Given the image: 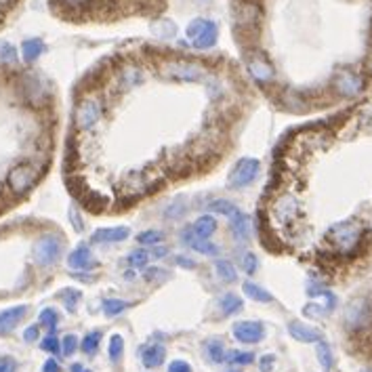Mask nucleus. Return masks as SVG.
I'll return each mask as SVG.
<instances>
[{"mask_svg":"<svg viewBox=\"0 0 372 372\" xmlns=\"http://www.w3.org/2000/svg\"><path fill=\"white\" fill-rule=\"evenodd\" d=\"M225 362L229 364H236V366H248L255 362V353L251 351H240V349H231V351H225Z\"/></svg>","mask_w":372,"mask_h":372,"instance_id":"28","label":"nucleus"},{"mask_svg":"<svg viewBox=\"0 0 372 372\" xmlns=\"http://www.w3.org/2000/svg\"><path fill=\"white\" fill-rule=\"evenodd\" d=\"M189 227H192L196 240H211V236L217 231V219H215V215H202Z\"/></svg>","mask_w":372,"mask_h":372,"instance_id":"16","label":"nucleus"},{"mask_svg":"<svg viewBox=\"0 0 372 372\" xmlns=\"http://www.w3.org/2000/svg\"><path fill=\"white\" fill-rule=\"evenodd\" d=\"M259 171H261V162L257 158H240L236 164H234V169L229 171V185L231 187H246V185H251L255 183V179L259 177Z\"/></svg>","mask_w":372,"mask_h":372,"instance_id":"6","label":"nucleus"},{"mask_svg":"<svg viewBox=\"0 0 372 372\" xmlns=\"http://www.w3.org/2000/svg\"><path fill=\"white\" fill-rule=\"evenodd\" d=\"M131 236V229L127 225H118V227H99L93 231L91 242L95 244H118L124 242Z\"/></svg>","mask_w":372,"mask_h":372,"instance_id":"13","label":"nucleus"},{"mask_svg":"<svg viewBox=\"0 0 372 372\" xmlns=\"http://www.w3.org/2000/svg\"><path fill=\"white\" fill-rule=\"evenodd\" d=\"M70 217H72V225H74L76 231H82V229H85V223H82V219H80V215H78L76 209L70 211Z\"/></svg>","mask_w":372,"mask_h":372,"instance_id":"50","label":"nucleus"},{"mask_svg":"<svg viewBox=\"0 0 372 372\" xmlns=\"http://www.w3.org/2000/svg\"><path fill=\"white\" fill-rule=\"evenodd\" d=\"M185 209H187L185 204H181V202H173V204L169 206V209L164 211V217L171 219V221H173V219H179V217H183Z\"/></svg>","mask_w":372,"mask_h":372,"instance_id":"43","label":"nucleus"},{"mask_svg":"<svg viewBox=\"0 0 372 372\" xmlns=\"http://www.w3.org/2000/svg\"><path fill=\"white\" fill-rule=\"evenodd\" d=\"M25 316H28V305H15V307L0 311V337L13 333V330L23 322Z\"/></svg>","mask_w":372,"mask_h":372,"instance_id":"12","label":"nucleus"},{"mask_svg":"<svg viewBox=\"0 0 372 372\" xmlns=\"http://www.w3.org/2000/svg\"><path fill=\"white\" fill-rule=\"evenodd\" d=\"M234 339L246 345H255L265 339V326L255 320H244L234 324Z\"/></svg>","mask_w":372,"mask_h":372,"instance_id":"9","label":"nucleus"},{"mask_svg":"<svg viewBox=\"0 0 372 372\" xmlns=\"http://www.w3.org/2000/svg\"><path fill=\"white\" fill-rule=\"evenodd\" d=\"M276 366V355H271V353H267V355H263L261 360H259V368H261V372H271V368Z\"/></svg>","mask_w":372,"mask_h":372,"instance_id":"45","label":"nucleus"},{"mask_svg":"<svg viewBox=\"0 0 372 372\" xmlns=\"http://www.w3.org/2000/svg\"><path fill=\"white\" fill-rule=\"evenodd\" d=\"M177 263H179V265H183V267H189V269H192V267H196V261H189V259H183V257H179V259H177Z\"/></svg>","mask_w":372,"mask_h":372,"instance_id":"53","label":"nucleus"},{"mask_svg":"<svg viewBox=\"0 0 372 372\" xmlns=\"http://www.w3.org/2000/svg\"><path fill=\"white\" fill-rule=\"evenodd\" d=\"M11 3H13V0H0V13H3V11H5Z\"/></svg>","mask_w":372,"mask_h":372,"instance_id":"55","label":"nucleus"},{"mask_svg":"<svg viewBox=\"0 0 372 372\" xmlns=\"http://www.w3.org/2000/svg\"><path fill=\"white\" fill-rule=\"evenodd\" d=\"M242 291H244V295L248 299H253L257 303H271L273 301V295L267 291V288H263V286H259L255 282H244L242 284Z\"/></svg>","mask_w":372,"mask_h":372,"instance_id":"20","label":"nucleus"},{"mask_svg":"<svg viewBox=\"0 0 372 372\" xmlns=\"http://www.w3.org/2000/svg\"><path fill=\"white\" fill-rule=\"evenodd\" d=\"M99 343H101V333H99V330H93V333H89L85 339H82L80 349L85 351L87 355H95L97 349H99Z\"/></svg>","mask_w":372,"mask_h":372,"instance_id":"30","label":"nucleus"},{"mask_svg":"<svg viewBox=\"0 0 372 372\" xmlns=\"http://www.w3.org/2000/svg\"><path fill=\"white\" fill-rule=\"evenodd\" d=\"M288 333H291L293 339H297L301 343H318V341H322L320 330H316V328H311V326H307V324H303L299 320H293L291 324H288Z\"/></svg>","mask_w":372,"mask_h":372,"instance_id":"15","label":"nucleus"},{"mask_svg":"<svg viewBox=\"0 0 372 372\" xmlns=\"http://www.w3.org/2000/svg\"><path fill=\"white\" fill-rule=\"evenodd\" d=\"M40 349H45V351H49V353H53V355H59L61 343H59V339L55 337V333H49L43 341H40Z\"/></svg>","mask_w":372,"mask_h":372,"instance_id":"39","label":"nucleus"},{"mask_svg":"<svg viewBox=\"0 0 372 372\" xmlns=\"http://www.w3.org/2000/svg\"><path fill=\"white\" fill-rule=\"evenodd\" d=\"M45 51H47V47H45V43L40 38H28V40H23V45H21V57L28 63H34L36 59H40Z\"/></svg>","mask_w":372,"mask_h":372,"instance_id":"18","label":"nucleus"},{"mask_svg":"<svg viewBox=\"0 0 372 372\" xmlns=\"http://www.w3.org/2000/svg\"><path fill=\"white\" fill-rule=\"evenodd\" d=\"M160 74L164 78L179 80V82H200L206 78L209 70L194 59H169L160 65Z\"/></svg>","mask_w":372,"mask_h":372,"instance_id":"1","label":"nucleus"},{"mask_svg":"<svg viewBox=\"0 0 372 372\" xmlns=\"http://www.w3.org/2000/svg\"><path fill=\"white\" fill-rule=\"evenodd\" d=\"M215 269H217V278L221 282H225V284H231V282L238 280V271H236V267H234V263L229 259H219L215 263Z\"/></svg>","mask_w":372,"mask_h":372,"instance_id":"24","label":"nucleus"},{"mask_svg":"<svg viewBox=\"0 0 372 372\" xmlns=\"http://www.w3.org/2000/svg\"><path fill=\"white\" fill-rule=\"evenodd\" d=\"M240 267H242V271L248 273V276L257 273V269H259V259H257V255H253V253H244V255L240 257Z\"/></svg>","mask_w":372,"mask_h":372,"instance_id":"37","label":"nucleus"},{"mask_svg":"<svg viewBox=\"0 0 372 372\" xmlns=\"http://www.w3.org/2000/svg\"><path fill=\"white\" fill-rule=\"evenodd\" d=\"M169 255V248L167 246H156V251L154 253H149V257H156V259H164V257H167Z\"/></svg>","mask_w":372,"mask_h":372,"instance_id":"52","label":"nucleus"},{"mask_svg":"<svg viewBox=\"0 0 372 372\" xmlns=\"http://www.w3.org/2000/svg\"><path fill=\"white\" fill-rule=\"evenodd\" d=\"M229 229H231V236L240 242L251 238V221H248V217L242 211H238L234 217H229Z\"/></svg>","mask_w":372,"mask_h":372,"instance_id":"17","label":"nucleus"},{"mask_svg":"<svg viewBox=\"0 0 372 372\" xmlns=\"http://www.w3.org/2000/svg\"><path fill=\"white\" fill-rule=\"evenodd\" d=\"M204 353H206V358H209L211 362H215V364L225 362V347H223L221 341H209V343H204Z\"/></svg>","mask_w":372,"mask_h":372,"instance_id":"26","label":"nucleus"},{"mask_svg":"<svg viewBox=\"0 0 372 372\" xmlns=\"http://www.w3.org/2000/svg\"><path fill=\"white\" fill-rule=\"evenodd\" d=\"M57 3L68 9H82V7H87L91 0H57Z\"/></svg>","mask_w":372,"mask_h":372,"instance_id":"46","label":"nucleus"},{"mask_svg":"<svg viewBox=\"0 0 372 372\" xmlns=\"http://www.w3.org/2000/svg\"><path fill=\"white\" fill-rule=\"evenodd\" d=\"M78 347H80V343H78V337H76V335H65V337L61 339V351H63L65 358L74 355Z\"/></svg>","mask_w":372,"mask_h":372,"instance_id":"41","label":"nucleus"},{"mask_svg":"<svg viewBox=\"0 0 372 372\" xmlns=\"http://www.w3.org/2000/svg\"><path fill=\"white\" fill-rule=\"evenodd\" d=\"M120 78H122V85H127V87H135L139 85V82L143 80V72L139 68H122L120 72Z\"/></svg>","mask_w":372,"mask_h":372,"instance_id":"33","label":"nucleus"},{"mask_svg":"<svg viewBox=\"0 0 372 372\" xmlns=\"http://www.w3.org/2000/svg\"><path fill=\"white\" fill-rule=\"evenodd\" d=\"M189 248H194L196 253L209 255V257H217V255H219V246H217L213 240H194V242L189 244Z\"/></svg>","mask_w":372,"mask_h":372,"instance_id":"31","label":"nucleus"},{"mask_svg":"<svg viewBox=\"0 0 372 372\" xmlns=\"http://www.w3.org/2000/svg\"><path fill=\"white\" fill-rule=\"evenodd\" d=\"M297 211H299V204H297V200L293 198V196H282L278 202H276V215L282 219V221H293L295 219V215H297Z\"/></svg>","mask_w":372,"mask_h":372,"instance_id":"19","label":"nucleus"},{"mask_svg":"<svg viewBox=\"0 0 372 372\" xmlns=\"http://www.w3.org/2000/svg\"><path fill=\"white\" fill-rule=\"evenodd\" d=\"M107 355H110V360L116 364V362H120V358L124 355V339L120 337V335H112L110 337V343H107Z\"/></svg>","mask_w":372,"mask_h":372,"instance_id":"32","label":"nucleus"},{"mask_svg":"<svg viewBox=\"0 0 372 372\" xmlns=\"http://www.w3.org/2000/svg\"><path fill=\"white\" fill-rule=\"evenodd\" d=\"M217 305H219V311L223 313V316H234V313H238L240 309H242V299L238 297V295H234V293H225L219 301H217Z\"/></svg>","mask_w":372,"mask_h":372,"instance_id":"22","label":"nucleus"},{"mask_svg":"<svg viewBox=\"0 0 372 372\" xmlns=\"http://www.w3.org/2000/svg\"><path fill=\"white\" fill-rule=\"evenodd\" d=\"M206 209H209L211 213H215V215H223V217H234L240 209L236 204H231L229 200H221V198H217V200H211L209 204H206Z\"/></svg>","mask_w":372,"mask_h":372,"instance_id":"23","label":"nucleus"},{"mask_svg":"<svg viewBox=\"0 0 372 372\" xmlns=\"http://www.w3.org/2000/svg\"><path fill=\"white\" fill-rule=\"evenodd\" d=\"M362 372H372V368H368V370H362Z\"/></svg>","mask_w":372,"mask_h":372,"instance_id":"56","label":"nucleus"},{"mask_svg":"<svg viewBox=\"0 0 372 372\" xmlns=\"http://www.w3.org/2000/svg\"><path fill=\"white\" fill-rule=\"evenodd\" d=\"M80 297H82L80 291H74V288H65V291L61 293V301L68 307V311H76V305H78Z\"/></svg>","mask_w":372,"mask_h":372,"instance_id":"38","label":"nucleus"},{"mask_svg":"<svg viewBox=\"0 0 372 372\" xmlns=\"http://www.w3.org/2000/svg\"><path fill=\"white\" fill-rule=\"evenodd\" d=\"M227 372H238V370H227Z\"/></svg>","mask_w":372,"mask_h":372,"instance_id":"57","label":"nucleus"},{"mask_svg":"<svg viewBox=\"0 0 372 372\" xmlns=\"http://www.w3.org/2000/svg\"><path fill=\"white\" fill-rule=\"evenodd\" d=\"M0 372H17V362L9 355H0Z\"/></svg>","mask_w":372,"mask_h":372,"instance_id":"44","label":"nucleus"},{"mask_svg":"<svg viewBox=\"0 0 372 372\" xmlns=\"http://www.w3.org/2000/svg\"><path fill=\"white\" fill-rule=\"evenodd\" d=\"M61 255H63V240L57 234H43L40 238H36L32 246V257L40 267L55 265L61 259Z\"/></svg>","mask_w":372,"mask_h":372,"instance_id":"2","label":"nucleus"},{"mask_svg":"<svg viewBox=\"0 0 372 372\" xmlns=\"http://www.w3.org/2000/svg\"><path fill=\"white\" fill-rule=\"evenodd\" d=\"M95 265V259H93V253L87 244H80L76 246L74 251L68 255V267L74 269V271H82V269H91Z\"/></svg>","mask_w":372,"mask_h":372,"instance_id":"14","label":"nucleus"},{"mask_svg":"<svg viewBox=\"0 0 372 372\" xmlns=\"http://www.w3.org/2000/svg\"><path fill=\"white\" fill-rule=\"evenodd\" d=\"M38 322H40V326H45L49 333H55L57 326H59V313H57V309H53V307L43 309V311H40V316H38Z\"/></svg>","mask_w":372,"mask_h":372,"instance_id":"25","label":"nucleus"},{"mask_svg":"<svg viewBox=\"0 0 372 372\" xmlns=\"http://www.w3.org/2000/svg\"><path fill=\"white\" fill-rule=\"evenodd\" d=\"M72 372H91V370H89V368H85L82 364H74V366H72Z\"/></svg>","mask_w":372,"mask_h":372,"instance_id":"54","label":"nucleus"},{"mask_svg":"<svg viewBox=\"0 0 372 372\" xmlns=\"http://www.w3.org/2000/svg\"><path fill=\"white\" fill-rule=\"evenodd\" d=\"M372 318V307L366 299H353L345 309V326L351 330H360L368 326Z\"/></svg>","mask_w":372,"mask_h":372,"instance_id":"10","label":"nucleus"},{"mask_svg":"<svg viewBox=\"0 0 372 372\" xmlns=\"http://www.w3.org/2000/svg\"><path fill=\"white\" fill-rule=\"evenodd\" d=\"M303 313L309 316V318H324L326 313H330V309H328L326 305H322V303H309V305L303 309Z\"/></svg>","mask_w":372,"mask_h":372,"instance_id":"42","label":"nucleus"},{"mask_svg":"<svg viewBox=\"0 0 372 372\" xmlns=\"http://www.w3.org/2000/svg\"><path fill=\"white\" fill-rule=\"evenodd\" d=\"M17 61V49L11 45V43H5V40H0V63L3 65H11Z\"/></svg>","mask_w":372,"mask_h":372,"instance_id":"35","label":"nucleus"},{"mask_svg":"<svg viewBox=\"0 0 372 372\" xmlns=\"http://www.w3.org/2000/svg\"><path fill=\"white\" fill-rule=\"evenodd\" d=\"M127 261H129L131 267L143 269V267L147 265V261H149V253H145V251H133V253L127 257Z\"/></svg>","mask_w":372,"mask_h":372,"instance_id":"40","label":"nucleus"},{"mask_svg":"<svg viewBox=\"0 0 372 372\" xmlns=\"http://www.w3.org/2000/svg\"><path fill=\"white\" fill-rule=\"evenodd\" d=\"M162 278H167V273H164V269H160V267H152V269L145 271V280H149V282H156V280H162Z\"/></svg>","mask_w":372,"mask_h":372,"instance_id":"49","label":"nucleus"},{"mask_svg":"<svg viewBox=\"0 0 372 372\" xmlns=\"http://www.w3.org/2000/svg\"><path fill=\"white\" fill-rule=\"evenodd\" d=\"M129 305H131V303L122 301V299H107V301H103V313H105L107 318H114V316L122 313Z\"/></svg>","mask_w":372,"mask_h":372,"instance_id":"36","label":"nucleus"},{"mask_svg":"<svg viewBox=\"0 0 372 372\" xmlns=\"http://www.w3.org/2000/svg\"><path fill=\"white\" fill-rule=\"evenodd\" d=\"M246 72L251 74V78L255 82H259V85H267V82H271L276 76L273 65L261 53H251L246 57Z\"/></svg>","mask_w":372,"mask_h":372,"instance_id":"11","label":"nucleus"},{"mask_svg":"<svg viewBox=\"0 0 372 372\" xmlns=\"http://www.w3.org/2000/svg\"><path fill=\"white\" fill-rule=\"evenodd\" d=\"M333 87H335V91H337L341 97H355V95H360L362 89H364V78H362L358 72H353V70L343 68V70H339V72L335 74Z\"/></svg>","mask_w":372,"mask_h":372,"instance_id":"8","label":"nucleus"},{"mask_svg":"<svg viewBox=\"0 0 372 372\" xmlns=\"http://www.w3.org/2000/svg\"><path fill=\"white\" fill-rule=\"evenodd\" d=\"M187 38L196 49H213L219 38V28L211 19H194L187 25Z\"/></svg>","mask_w":372,"mask_h":372,"instance_id":"5","label":"nucleus"},{"mask_svg":"<svg viewBox=\"0 0 372 372\" xmlns=\"http://www.w3.org/2000/svg\"><path fill=\"white\" fill-rule=\"evenodd\" d=\"M164 358H167V349H164L162 345H149L141 351V360H143V366L145 368H158Z\"/></svg>","mask_w":372,"mask_h":372,"instance_id":"21","label":"nucleus"},{"mask_svg":"<svg viewBox=\"0 0 372 372\" xmlns=\"http://www.w3.org/2000/svg\"><path fill=\"white\" fill-rule=\"evenodd\" d=\"M164 240V234L160 229H145L137 236V242L141 246H158Z\"/></svg>","mask_w":372,"mask_h":372,"instance_id":"34","label":"nucleus"},{"mask_svg":"<svg viewBox=\"0 0 372 372\" xmlns=\"http://www.w3.org/2000/svg\"><path fill=\"white\" fill-rule=\"evenodd\" d=\"M101 120V105L97 99L93 97H85L82 101H78L76 112H74V124L78 131H91L95 129Z\"/></svg>","mask_w":372,"mask_h":372,"instance_id":"7","label":"nucleus"},{"mask_svg":"<svg viewBox=\"0 0 372 372\" xmlns=\"http://www.w3.org/2000/svg\"><path fill=\"white\" fill-rule=\"evenodd\" d=\"M23 339H25L28 343H34V341H38V339H40V326H30V328H25Z\"/></svg>","mask_w":372,"mask_h":372,"instance_id":"48","label":"nucleus"},{"mask_svg":"<svg viewBox=\"0 0 372 372\" xmlns=\"http://www.w3.org/2000/svg\"><path fill=\"white\" fill-rule=\"evenodd\" d=\"M316 353H318V362L322 364V368H324V370H330V368L335 366V355H333V349H330V345H328V343L318 341Z\"/></svg>","mask_w":372,"mask_h":372,"instance_id":"27","label":"nucleus"},{"mask_svg":"<svg viewBox=\"0 0 372 372\" xmlns=\"http://www.w3.org/2000/svg\"><path fill=\"white\" fill-rule=\"evenodd\" d=\"M147 187H149V181H145V175H131L129 181H127V189H124V192H127L129 196H139Z\"/></svg>","mask_w":372,"mask_h":372,"instance_id":"29","label":"nucleus"},{"mask_svg":"<svg viewBox=\"0 0 372 372\" xmlns=\"http://www.w3.org/2000/svg\"><path fill=\"white\" fill-rule=\"evenodd\" d=\"M169 372H192V366L183 360H175L169 364Z\"/></svg>","mask_w":372,"mask_h":372,"instance_id":"47","label":"nucleus"},{"mask_svg":"<svg viewBox=\"0 0 372 372\" xmlns=\"http://www.w3.org/2000/svg\"><path fill=\"white\" fill-rule=\"evenodd\" d=\"M43 372H63L61 366L57 364V360H47L45 366H43Z\"/></svg>","mask_w":372,"mask_h":372,"instance_id":"51","label":"nucleus"},{"mask_svg":"<svg viewBox=\"0 0 372 372\" xmlns=\"http://www.w3.org/2000/svg\"><path fill=\"white\" fill-rule=\"evenodd\" d=\"M38 179V171L32 162H19L7 173V189L15 196L28 194Z\"/></svg>","mask_w":372,"mask_h":372,"instance_id":"4","label":"nucleus"},{"mask_svg":"<svg viewBox=\"0 0 372 372\" xmlns=\"http://www.w3.org/2000/svg\"><path fill=\"white\" fill-rule=\"evenodd\" d=\"M328 240L333 242V246L337 248L339 253L349 255V253L355 251V248L360 246V242H362V227L355 221L337 223L333 229L328 231Z\"/></svg>","mask_w":372,"mask_h":372,"instance_id":"3","label":"nucleus"}]
</instances>
